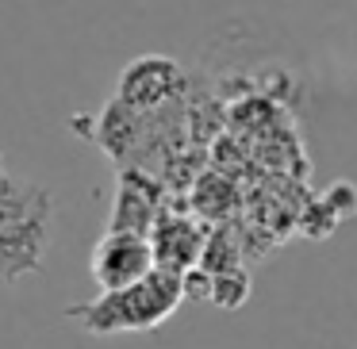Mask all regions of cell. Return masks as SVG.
Wrapping results in <instances>:
<instances>
[{"label":"cell","instance_id":"6da1fadb","mask_svg":"<svg viewBox=\"0 0 357 349\" xmlns=\"http://www.w3.org/2000/svg\"><path fill=\"white\" fill-rule=\"evenodd\" d=\"M54 242V196L39 180L0 173V284L43 269Z\"/></svg>","mask_w":357,"mask_h":349},{"label":"cell","instance_id":"8992f818","mask_svg":"<svg viewBox=\"0 0 357 349\" xmlns=\"http://www.w3.org/2000/svg\"><path fill=\"white\" fill-rule=\"evenodd\" d=\"M162 219V188L139 169H123L119 173V188H116V203H112V223L108 231H131V234H146L154 231V223Z\"/></svg>","mask_w":357,"mask_h":349},{"label":"cell","instance_id":"5b68a950","mask_svg":"<svg viewBox=\"0 0 357 349\" xmlns=\"http://www.w3.org/2000/svg\"><path fill=\"white\" fill-rule=\"evenodd\" d=\"M150 246H154L158 269L188 277L192 269H200L208 231L200 223H192L188 215H162L154 223V231H150Z\"/></svg>","mask_w":357,"mask_h":349},{"label":"cell","instance_id":"52a82bcc","mask_svg":"<svg viewBox=\"0 0 357 349\" xmlns=\"http://www.w3.org/2000/svg\"><path fill=\"white\" fill-rule=\"evenodd\" d=\"M208 300L215 303V307H223V311H238L242 303L250 300V280H246V272L234 269V272H219V277H211Z\"/></svg>","mask_w":357,"mask_h":349},{"label":"cell","instance_id":"277c9868","mask_svg":"<svg viewBox=\"0 0 357 349\" xmlns=\"http://www.w3.org/2000/svg\"><path fill=\"white\" fill-rule=\"evenodd\" d=\"M185 88V73L173 58L162 54H142L135 62L123 65L119 73V85H116V100H123L127 108L135 111H158L173 100V96Z\"/></svg>","mask_w":357,"mask_h":349},{"label":"cell","instance_id":"7a4b0ae2","mask_svg":"<svg viewBox=\"0 0 357 349\" xmlns=\"http://www.w3.org/2000/svg\"><path fill=\"white\" fill-rule=\"evenodd\" d=\"M185 300V277L154 269L146 280L119 292H100L93 303H81L70 315L81 323V330L93 338H112V334H142L162 326Z\"/></svg>","mask_w":357,"mask_h":349},{"label":"cell","instance_id":"3957f363","mask_svg":"<svg viewBox=\"0 0 357 349\" xmlns=\"http://www.w3.org/2000/svg\"><path fill=\"white\" fill-rule=\"evenodd\" d=\"M154 269H158V257H154L150 238L146 234H131V231H108L93 246V261H89V272H93L100 292L131 288L139 280H146Z\"/></svg>","mask_w":357,"mask_h":349}]
</instances>
